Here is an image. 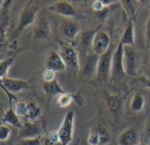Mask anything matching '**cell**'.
<instances>
[{"mask_svg":"<svg viewBox=\"0 0 150 145\" xmlns=\"http://www.w3.org/2000/svg\"><path fill=\"white\" fill-rule=\"evenodd\" d=\"M39 9L40 7L35 1L27 2V4L22 8L20 14L18 24L15 29L13 30V32L12 33L11 41L16 40L28 27H29L30 25H32L36 21V16Z\"/></svg>","mask_w":150,"mask_h":145,"instance_id":"1","label":"cell"},{"mask_svg":"<svg viewBox=\"0 0 150 145\" xmlns=\"http://www.w3.org/2000/svg\"><path fill=\"white\" fill-rule=\"evenodd\" d=\"M75 114L73 111H68L64 115L63 121L57 129L59 139L63 145H69L73 137Z\"/></svg>","mask_w":150,"mask_h":145,"instance_id":"2","label":"cell"},{"mask_svg":"<svg viewBox=\"0 0 150 145\" xmlns=\"http://www.w3.org/2000/svg\"><path fill=\"white\" fill-rule=\"evenodd\" d=\"M113 54H114V50L112 47H110V49L106 53L99 57L97 72L96 75L97 81L106 82L109 80V78H110Z\"/></svg>","mask_w":150,"mask_h":145,"instance_id":"3","label":"cell"},{"mask_svg":"<svg viewBox=\"0 0 150 145\" xmlns=\"http://www.w3.org/2000/svg\"><path fill=\"white\" fill-rule=\"evenodd\" d=\"M59 54L63 58L67 67L79 70L80 69V56L78 51L71 44L63 41L59 42Z\"/></svg>","mask_w":150,"mask_h":145,"instance_id":"4","label":"cell"},{"mask_svg":"<svg viewBox=\"0 0 150 145\" xmlns=\"http://www.w3.org/2000/svg\"><path fill=\"white\" fill-rule=\"evenodd\" d=\"M139 55L134 46H124V67L125 75L130 77L137 75Z\"/></svg>","mask_w":150,"mask_h":145,"instance_id":"5","label":"cell"},{"mask_svg":"<svg viewBox=\"0 0 150 145\" xmlns=\"http://www.w3.org/2000/svg\"><path fill=\"white\" fill-rule=\"evenodd\" d=\"M99 57L92 51L91 53H85L81 59L80 58V70L85 77L88 79L96 77Z\"/></svg>","mask_w":150,"mask_h":145,"instance_id":"6","label":"cell"},{"mask_svg":"<svg viewBox=\"0 0 150 145\" xmlns=\"http://www.w3.org/2000/svg\"><path fill=\"white\" fill-rule=\"evenodd\" d=\"M126 75L124 67V46L119 43L114 51L110 78L115 81L121 80Z\"/></svg>","mask_w":150,"mask_h":145,"instance_id":"7","label":"cell"},{"mask_svg":"<svg viewBox=\"0 0 150 145\" xmlns=\"http://www.w3.org/2000/svg\"><path fill=\"white\" fill-rule=\"evenodd\" d=\"M111 47V40L108 33L99 30L93 40L91 50L92 51L98 55L102 56L104 53H106Z\"/></svg>","mask_w":150,"mask_h":145,"instance_id":"8","label":"cell"},{"mask_svg":"<svg viewBox=\"0 0 150 145\" xmlns=\"http://www.w3.org/2000/svg\"><path fill=\"white\" fill-rule=\"evenodd\" d=\"M51 36V27L49 20L44 17H39L36 21L33 31V38L36 41L49 40Z\"/></svg>","mask_w":150,"mask_h":145,"instance_id":"9","label":"cell"},{"mask_svg":"<svg viewBox=\"0 0 150 145\" xmlns=\"http://www.w3.org/2000/svg\"><path fill=\"white\" fill-rule=\"evenodd\" d=\"M48 9L57 14L66 18H73L77 15V11L75 6L68 1H57L51 4Z\"/></svg>","mask_w":150,"mask_h":145,"instance_id":"10","label":"cell"},{"mask_svg":"<svg viewBox=\"0 0 150 145\" xmlns=\"http://www.w3.org/2000/svg\"><path fill=\"white\" fill-rule=\"evenodd\" d=\"M45 68L51 69L57 72L64 71L67 66L59 52L56 50H50L47 55V58L45 61Z\"/></svg>","mask_w":150,"mask_h":145,"instance_id":"11","label":"cell"},{"mask_svg":"<svg viewBox=\"0 0 150 145\" xmlns=\"http://www.w3.org/2000/svg\"><path fill=\"white\" fill-rule=\"evenodd\" d=\"M2 84L9 93L13 95L29 88V82L28 81L9 77L2 79Z\"/></svg>","mask_w":150,"mask_h":145,"instance_id":"12","label":"cell"},{"mask_svg":"<svg viewBox=\"0 0 150 145\" xmlns=\"http://www.w3.org/2000/svg\"><path fill=\"white\" fill-rule=\"evenodd\" d=\"M41 134V129L39 126L32 121L26 120L23 123V127L21 129H20L19 132V137L21 140L22 139H34L40 137Z\"/></svg>","mask_w":150,"mask_h":145,"instance_id":"13","label":"cell"},{"mask_svg":"<svg viewBox=\"0 0 150 145\" xmlns=\"http://www.w3.org/2000/svg\"><path fill=\"white\" fill-rule=\"evenodd\" d=\"M110 141V136L103 127L94 128L88 138L89 145H105Z\"/></svg>","mask_w":150,"mask_h":145,"instance_id":"14","label":"cell"},{"mask_svg":"<svg viewBox=\"0 0 150 145\" xmlns=\"http://www.w3.org/2000/svg\"><path fill=\"white\" fill-rule=\"evenodd\" d=\"M138 141V133L132 127H129L122 131L117 138L118 145H137Z\"/></svg>","mask_w":150,"mask_h":145,"instance_id":"15","label":"cell"},{"mask_svg":"<svg viewBox=\"0 0 150 145\" xmlns=\"http://www.w3.org/2000/svg\"><path fill=\"white\" fill-rule=\"evenodd\" d=\"M64 36L69 40H74L81 34V26L75 21H66L62 25Z\"/></svg>","mask_w":150,"mask_h":145,"instance_id":"16","label":"cell"},{"mask_svg":"<svg viewBox=\"0 0 150 145\" xmlns=\"http://www.w3.org/2000/svg\"><path fill=\"white\" fill-rule=\"evenodd\" d=\"M135 36H134V21L129 20L123 35L120 39V43L123 46H134Z\"/></svg>","mask_w":150,"mask_h":145,"instance_id":"17","label":"cell"},{"mask_svg":"<svg viewBox=\"0 0 150 145\" xmlns=\"http://www.w3.org/2000/svg\"><path fill=\"white\" fill-rule=\"evenodd\" d=\"M101 27H102V25H100L98 28H96L95 29L86 30L80 34V43H81V47L82 48V50H88L89 48L92 47V43H93L94 37H95L96 34L101 29Z\"/></svg>","mask_w":150,"mask_h":145,"instance_id":"18","label":"cell"},{"mask_svg":"<svg viewBox=\"0 0 150 145\" xmlns=\"http://www.w3.org/2000/svg\"><path fill=\"white\" fill-rule=\"evenodd\" d=\"M2 120L5 124H9V125L18 128L19 130L21 129V127H23V123L21 122L20 116L15 112L14 109L11 105H10L9 109L5 112Z\"/></svg>","mask_w":150,"mask_h":145,"instance_id":"19","label":"cell"},{"mask_svg":"<svg viewBox=\"0 0 150 145\" xmlns=\"http://www.w3.org/2000/svg\"><path fill=\"white\" fill-rule=\"evenodd\" d=\"M121 6H123L129 20L134 21L140 7V2L137 0H124L121 1Z\"/></svg>","mask_w":150,"mask_h":145,"instance_id":"20","label":"cell"},{"mask_svg":"<svg viewBox=\"0 0 150 145\" xmlns=\"http://www.w3.org/2000/svg\"><path fill=\"white\" fill-rule=\"evenodd\" d=\"M42 89H43V91L47 95L52 96V97H57L61 94L67 93L60 85L57 80H55L50 82H43Z\"/></svg>","mask_w":150,"mask_h":145,"instance_id":"21","label":"cell"},{"mask_svg":"<svg viewBox=\"0 0 150 145\" xmlns=\"http://www.w3.org/2000/svg\"><path fill=\"white\" fill-rule=\"evenodd\" d=\"M145 103H146V99L144 95L141 92H135L130 103L131 111L134 113L140 112L144 109Z\"/></svg>","mask_w":150,"mask_h":145,"instance_id":"22","label":"cell"},{"mask_svg":"<svg viewBox=\"0 0 150 145\" xmlns=\"http://www.w3.org/2000/svg\"><path fill=\"white\" fill-rule=\"evenodd\" d=\"M42 114V110L41 108L34 102L28 103V109H27V113L25 119L28 121H32L34 122Z\"/></svg>","mask_w":150,"mask_h":145,"instance_id":"23","label":"cell"},{"mask_svg":"<svg viewBox=\"0 0 150 145\" xmlns=\"http://www.w3.org/2000/svg\"><path fill=\"white\" fill-rule=\"evenodd\" d=\"M18 54V52L14 53L13 55L0 60V79H4L6 77H7V74H8V71L10 69V67L13 65L14 59L16 58V55Z\"/></svg>","mask_w":150,"mask_h":145,"instance_id":"24","label":"cell"},{"mask_svg":"<svg viewBox=\"0 0 150 145\" xmlns=\"http://www.w3.org/2000/svg\"><path fill=\"white\" fill-rule=\"evenodd\" d=\"M42 145H63L59 139L57 130L48 133L42 139Z\"/></svg>","mask_w":150,"mask_h":145,"instance_id":"25","label":"cell"},{"mask_svg":"<svg viewBox=\"0 0 150 145\" xmlns=\"http://www.w3.org/2000/svg\"><path fill=\"white\" fill-rule=\"evenodd\" d=\"M120 104H121V100L118 96L109 95L107 97V105L111 112L113 113L117 112L120 108Z\"/></svg>","mask_w":150,"mask_h":145,"instance_id":"26","label":"cell"},{"mask_svg":"<svg viewBox=\"0 0 150 145\" xmlns=\"http://www.w3.org/2000/svg\"><path fill=\"white\" fill-rule=\"evenodd\" d=\"M72 101H73V97L68 92L64 94H61L57 97V104L60 108L68 107L72 103Z\"/></svg>","mask_w":150,"mask_h":145,"instance_id":"27","label":"cell"},{"mask_svg":"<svg viewBox=\"0 0 150 145\" xmlns=\"http://www.w3.org/2000/svg\"><path fill=\"white\" fill-rule=\"evenodd\" d=\"M27 109H28V104L27 103L22 102V101H18L17 103H15L14 111L20 117H23V118L26 117Z\"/></svg>","mask_w":150,"mask_h":145,"instance_id":"28","label":"cell"},{"mask_svg":"<svg viewBox=\"0 0 150 145\" xmlns=\"http://www.w3.org/2000/svg\"><path fill=\"white\" fill-rule=\"evenodd\" d=\"M57 72L51 69L45 68L42 72V79L44 82H50L57 80Z\"/></svg>","mask_w":150,"mask_h":145,"instance_id":"29","label":"cell"},{"mask_svg":"<svg viewBox=\"0 0 150 145\" xmlns=\"http://www.w3.org/2000/svg\"><path fill=\"white\" fill-rule=\"evenodd\" d=\"M11 135V128L6 125H0V141H6Z\"/></svg>","mask_w":150,"mask_h":145,"instance_id":"30","label":"cell"},{"mask_svg":"<svg viewBox=\"0 0 150 145\" xmlns=\"http://www.w3.org/2000/svg\"><path fill=\"white\" fill-rule=\"evenodd\" d=\"M42 137H37L34 139H22L20 140L17 145H42Z\"/></svg>","mask_w":150,"mask_h":145,"instance_id":"31","label":"cell"},{"mask_svg":"<svg viewBox=\"0 0 150 145\" xmlns=\"http://www.w3.org/2000/svg\"><path fill=\"white\" fill-rule=\"evenodd\" d=\"M145 44L146 49H150V15L145 25Z\"/></svg>","mask_w":150,"mask_h":145,"instance_id":"32","label":"cell"},{"mask_svg":"<svg viewBox=\"0 0 150 145\" xmlns=\"http://www.w3.org/2000/svg\"><path fill=\"white\" fill-rule=\"evenodd\" d=\"M92 8L96 12V13H99L101 11H103L105 7L104 4H103V0H96V1L93 2L92 4Z\"/></svg>","mask_w":150,"mask_h":145,"instance_id":"33","label":"cell"},{"mask_svg":"<svg viewBox=\"0 0 150 145\" xmlns=\"http://www.w3.org/2000/svg\"><path fill=\"white\" fill-rule=\"evenodd\" d=\"M145 134H146V137L150 140V117L147 119V120L146 121V124H145Z\"/></svg>","mask_w":150,"mask_h":145,"instance_id":"34","label":"cell"},{"mask_svg":"<svg viewBox=\"0 0 150 145\" xmlns=\"http://www.w3.org/2000/svg\"><path fill=\"white\" fill-rule=\"evenodd\" d=\"M73 97V101L76 102V104L81 105L82 104V102H83V98L81 95H77V96H72Z\"/></svg>","mask_w":150,"mask_h":145,"instance_id":"35","label":"cell"},{"mask_svg":"<svg viewBox=\"0 0 150 145\" xmlns=\"http://www.w3.org/2000/svg\"><path fill=\"white\" fill-rule=\"evenodd\" d=\"M4 36H5V30L4 27L2 25H0V44H1L4 41Z\"/></svg>","mask_w":150,"mask_h":145,"instance_id":"36","label":"cell"},{"mask_svg":"<svg viewBox=\"0 0 150 145\" xmlns=\"http://www.w3.org/2000/svg\"><path fill=\"white\" fill-rule=\"evenodd\" d=\"M143 79H141V82H142V83H143V85H144V87L145 88H146V89H149L150 90V81H147L146 79H145L144 77H142Z\"/></svg>","mask_w":150,"mask_h":145,"instance_id":"37","label":"cell"},{"mask_svg":"<svg viewBox=\"0 0 150 145\" xmlns=\"http://www.w3.org/2000/svg\"><path fill=\"white\" fill-rule=\"evenodd\" d=\"M144 78L146 79L147 81H150V68H148L146 72H145V75H144Z\"/></svg>","mask_w":150,"mask_h":145,"instance_id":"38","label":"cell"},{"mask_svg":"<svg viewBox=\"0 0 150 145\" xmlns=\"http://www.w3.org/2000/svg\"><path fill=\"white\" fill-rule=\"evenodd\" d=\"M3 5H5V2H4V1H1V0H0V8L2 7Z\"/></svg>","mask_w":150,"mask_h":145,"instance_id":"39","label":"cell"},{"mask_svg":"<svg viewBox=\"0 0 150 145\" xmlns=\"http://www.w3.org/2000/svg\"><path fill=\"white\" fill-rule=\"evenodd\" d=\"M139 145H147V144H139Z\"/></svg>","mask_w":150,"mask_h":145,"instance_id":"40","label":"cell"}]
</instances>
